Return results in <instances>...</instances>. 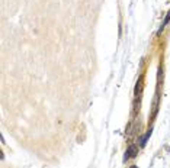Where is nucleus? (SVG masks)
<instances>
[{"instance_id": "20e7f679", "label": "nucleus", "mask_w": 170, "mask_h": 168, "mask_svg": "<svg viewBox=\"0 0 170 168\" xmlns=\"http://www.w3.org/2000/svg\"><path fill=\"white\" fill-rule=\"evenodd\" d=\"M141 84H143V77H140V80H138V83H137V87H135V96H138V88L141 87Z\"/></svg>"}, {"instance_id": "f03ea898", "label": "nucleus", "mask_w": 170, "mask_h": 168, "mask_svg": "<svg viewBox=\"0 0 170 168\" xmlns=\"http://www.w3.org/2000/svg\"><path fill=\"white\" fill-rule=\"evenodd\" d=\"M151 134H153V129L147 131V134L143 135V136H140V138H138V142H140V146H141V148H143V146H145V144H147L148 138L151 136Z\"/></svg>"}, {"instance_id": "39448f33", "label": "nucleus", "mask_w": 170, "mask_h": 168, "mask_svg": "<svg viewBox=\"0 0 170 168\" xmlns=\"http://www.w3.org/2000/svg\"><path fill=\"white\" fill-rule=\"evenodd\" d=\"M131 168H138V167H137V165H132V167H131Z\"/></svg>"}, {"instance_id": "7ed1b4c3", "label": "nucleus", "mask_w": 170, "mask_h": 168, "mask_svg": "<svg viewBox=\"0 0 170 168\" xmlns=\"http://www.w3.org/2000/svg\"><path fill=\"white\" fill-rule=\"evenodd\" d=\"M169 22H170V10H169V12H167V15H166V17H164V20H163V23H161V26H160V29L157 31V35H160V34H161V32H163V29H164V26H166V25H167Z\"/></svg>"}, {"instance_id": "f257e3e1", "label": "nucleus", "mask_w": 170, "mask_h": 168, "mask_svg": "<svg viewBox=\"0 0 170 168\" xmlns=\"http://www.w3.org/2000/svg\"><path fill=\"white\" fill-rule=\"evenodd\" d=\"M138 155V145L135 144H131L128 148H127V152H125V157H124V161H128L129 158H134Z\"/></svg>"}]
</instances>
